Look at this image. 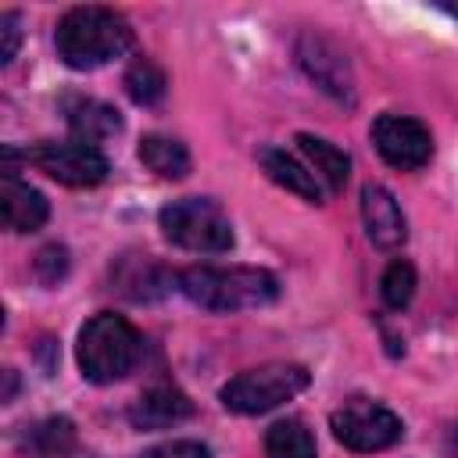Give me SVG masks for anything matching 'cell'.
<instances>
[{"instance_id": "cell-7", "label": "cell", "mask_w": 458, "mask_h": 458, "mask_svg": "<svg viewBox=\"0 0 458 458\" xmlns=\"http://www.w3.org/2000/svg\"><path fill=\"white\" fill-rule=\"evenodd\" d=\"M21 161L36 165L39 172H47L64 186H97L111 172L107 157L89 143H36L21 150Z\"/></svg>"}, {"instance_id": "cell-8", "label": "cell", "mask_w": 458, "mask_h": 458, "mask_svg": "<svg viewBox=\"0 0 458 458\" xmlns=\"http://www.w3.org/2000/svg\"><path fill=\"white\" fill-rule=\"evenodd\" d=\"M372 143L379 157L401 172H415L433 157L429 129L419 118H404V114H379L372 122Z\"/></svg>"}, {"instance_id": "cell-21", "label": "cell", "mask_w": 458, "mask_h": 458, "mask_svg": "<svg viewBox=\"0 0 458 458\" xmlns=\"http://www.w3.org/2000/svg\"><path fill=\"white\" fill-rule=\"evenodd\" d=\"M25 444L32 447V454H50V451L72 447V444H75V429H72L68 419H47V422H39V426L25 437Z\"/></svg>"}, {"instance_id": "cell-2", "label": "cell", "mask_w": 458, "mask_h": 458, "mask_svg": "<svg viewBox=\"0 0 458 458\" xmlns=\"http://www.w3.org/2000/svg\"><path fill=\"white\" fill-rule=\"evenodd\" d=\"M179 290L208 311H240L276 301L279 279L254 265H190L175 276Z\"/></svg>"}, {"instance_id": "cell-1", "label": "cell", "mask_w": 458, "mask_h": 458, "mask_svg": "<svg viewBox=\"0 0 458 458\" xmlns=\"http://www.w3.org/2000/svg\"><path fill=\"white\" fill-rule=\"evenodd\" d=\"M54 43H57V57L68 68L89 72L122 57L132 47V29L122 14L107 7H72L57 21Z\"/></svg>"}, {"instance_id": "cell-24", "label": "cell", "mask_w": 458, "mask_h": 458, "mask_svg": "<svg viewBox=\"0 0 458 458\" xmlns=\"http://www.w3.org/2000/svg\"><path fill=\"white\" fill-rule=\"evenodd\" d=\"M140 458H211V451L197 440H168V444H157V447L143 451Z\"/></svg>"}, {"instance_id": "cell-14", "label": "cell", "mask_w": 458, "mask_h": 458, "mask_svg": "<svg viewBox=\"0 0 458 458\" xmlns=\"http://www.w3.org/2000/svg\"><path fill=\"white\" fill-rule=\"evenodd\" d=\"M258 161H261V168H265V175H268L272 182L286 186L290 193H297V197L308 200V204H322V186H318L315 172H308V168H304L301 161H293L286 150H279V147H261V150H258Z\"/></svg>"}, {"instance_id": "cell-3", "label": "cell", "mask_w": 458, "mask_h": 458, "mask_svg": "<svg viewBox=\"0 0 458 458\" xmlns=\"http://www.w3.org/2000/svg\"><path fill=\"white\" fill-rule=\"evenodd\" d=\"M140 358H143L140 329L114 311H100L79 329V369L89 383L125 379L140 365Z\"/></svg>"}, {"instance_id": "cell-17", "label": "cell", "mask_w": 458, "mask_h": 458, "mask_svg": "<svg viewBox=\"0 0 458 458\" xmlns=\"http://www.w3.org/2000/svg\"><path fill=\"white\" fill-rule=\"evenodd\" d=\"M118 286L132 301H150V297H161L172 286V276L161 265L147 261V258H125L122 268H118Z\"/></svg>"}, {"instance_id": "cell-11", "label": "cell", "mask_w": 458, "mask_h": 458, "mask_svg": "<svg viewBox=\"0 0 458 458\" xmlns=\"http://www.w3.org/2000/svg\"><path fill=\"white\" fill-rule=\"evenodd\" d=\"M190 415H193V401L172 383L147 386L129 408V422L136 429H165V426H175Z\"/></svg>"}, {"instance_id": "cell-12", "label": "cell", "mask_w": 458, "mask_h": 458, "mask_svg": "<svg viewBox=\"0 0 458 458\" xmlns=\"http://www.w3.org/2000/svg\"><path fill=\"white\" fill-rule=\"evenodd\" d=\"M0 208H4V225L11 233H36L50 215L47 197L36 186L21 182L11 168L0 179Z\"/></svg>"}, {"instance_id": "cell-15", "label": "cell", "mask_w": 458, "mask_h": 458, "mask_svg": "<svg viewBox=\"0 0 458 458\" xmlns=\"http://www.w3.org/2000/svg\"><path fill=\"white\" fill-rule=\"evenodd\" d=\"M297 147H301V154L311 161V168L322 175L326 190H329V193H340L344 182H347V172H351V157H347L340 147H333L329 140L311 136V132H297Z\"/></svg>"}, {"instance_id": "cell-18", "label": "cell", "mask_w": 458, "mask_h": 458, "mask_svg": "<svg viewBox=\"0 0 458 458\" xmlns=\"http://www.w3.org/2000/svg\"><path fill=\"white\" fill-rule=\"evenodd\" d=\"M122 86H125V93H129L132 104L150 107V104H157L165 97L168 75H165V68L154 57H132L129 68H125V75H122Z\"/></svg>"}, {"instance_id": "cell-4", "label": "cell", "mask_w": 458, "mask_h": 458, "mask_svg": "<svg viewBox=\"0 0 458 458\" xmlns=\"http://www.w3.org/2000/svg\"><path fill=\"white\" fill-rule=\"evenodd\" d=\"M308 383H311V372L304 365L268 361V365H258V369L233 376L222 386V404L236 415H261V411H272L283 401L297 397Z\"/></svg>"}, {"instance_id": "cell-19", "label": "cell", "mask_w": 458, "mask_h": 458, "mask_svg": "<svg viewBox=\"0 0 458 458\" xmlns=\"http://www.w3.org/2000/svg\"><path fill=\"white\" fill-rule=\"evenodd\" d=\"M265 454L268 458H318L315 437L304 429L301 419H279L265 433Z\"/></svg>"}, {"instance_id": "cell-13", "label": "cell", "mask_w": 458, "mask_h": 458, "mask_svg": "<svg viewBox=\"0 0 458 458\" xmlns=\"http://www.w3.org/2000/svg\"><path fill=\"white\" fill-rule=\"evenodd\" d=\"M64 114H68V129H72L75 143H89V147H93V143H100V140L122 132V114H118L111 104L93 100V97H75V100H68Z\"/></svg>"}, {"instance_id": "cell-23", "label": "cell", "mask_w": 458, "mask_h": 458, "mask_svg": "<svg viewBox=\"0 0 458 458\" xmlns=\"http://www.w3.org/2000/svg\"><path fill=\"white\" fill-rule=\"evenodd\" d=\"M18 39H21V14H18V11H4V14H0V61H4V64L14 61Z\"/></svg>"}, {"instance_id": "cell-26", "label": "cell", "mask_w": 458, "mask_h": 458, "mask_svg": "<svg viewBox=\"0 0 458 458\" xmlns=\"http://www.w3.org/2000/svg\"><path fill=\"white\" fill-rule=\"evenodd\" d=\"M444 11H447V14H454V18H458V4H444Z\"/></svg>"}, {"instance_id": "cell-10", "label": "cell", "mask_w": 458, "mask_h": 458, "mask_svg": "<svg viewBox=\"0 0 458 458\" xmlns=\"http://www.w3.org/2000/svg\"><path fill=\"white\" fill-rule=\"evenodd\" d=\"M361 218H365L369 240L376 247H383V250H394V247H401L408 240V222H404L394 193L376 186V182H369L361 190Z\"/></svg>"}, {"instance_id": "cell-25", "label": "cell", "mask_w": 458, "mask_h": 458, "mask_svg": "<svg viewBox=\"0 0 458 458\" xmlns=\"http://www.w3.org/2000/svg\"><path fill=\"white\" fill-rule=\"evenodd\" d=\"M36 458H93V454L82 451L79 444H72V447H61V451H50V454H36Z\"/></svg>"}, {"instance_id": "cell-9", "label": "cell", "mask_w": 458, "mask_h": 458, "mask_svg": "<svg viewBox=\"0 0 458 458\" xmlns=\"http://www.w3.org/2000/svg\"><path fill=\"white\" fill-rule=\"evenodd\" d=\"M297 57L304 64V72L326 89L333 93L336 100H347L354 104V82H351V72H347V61L340 57V50L333 43H326L322 36H301L297 43Z\"/></svg>"}, {"instance_id": "cell-20", "label": "cell", "mask_w": 458, "mask_h": 458, "mask_svg": "<svg viewBox=\"0 0 458 458\" xmlns=\"http://www.w3.org/2000/svg\"><path fill=\"white\" fill-rule=\"evenodd\" d=\"M379 293H383L386 308H394V311L408 308V301L415 297V268L408 261H401V258L390 261L383 279H379Z\"/></svg>"}, {"instance_id": "cell-16", "label": "cell", "mask_w": 458, "mask_h": 458, "mask_svg": "<svg viewBox=\"0 0 458 458\" xmlns=\"http://www.w3.org/2000/svg\"><path fill=\"white\" fill-rule=\"evenodd\" d=\"M140 161L161 175V179H182L190 172V150L186 143L172 140V136H161V132H150L140 140Z\"/></svg>"}, {"instance_id": "cell-22", "label": "cell", "mask_w": 458, "mask_h": 458, "mask_svg": "<svg viewBox=\"0 0 458 458\" xmlns=\"http://www.w3.org/2000/svg\"><path fill=\"white\" fill-rule=\"evenodd\" d=\"M36 276H39V283H47V286H57L64 276H68V250L64 247H57V243H50V247H43L39 254H36Z\"/></svg>"}, {"instance_id": "cell-27", "label": "cell", "mask_w": 458, "mask_h": 458, "mask_svg": "<svg viewBox=\"0 0 458 458\" xmlns=\"http://www.w3.org/2000/svg\"><path fill=\"white\" fill-rule=\"evenodd\" d=\"M454 444H458V429H454Z\"/></svg>"}, {"instance_id": "cell-6", "label": "cell", "mask_w": 458, "mask_h": 458, "mask_svg": "<svg viewBox=\"0 0 458 458\" xmlns=\"http://www.w3.org/2000/svg\"><path fill=\"white\" fill-rule=\"evenodd\" d=\"M329 426H333V437L351 451H383V447H394L404 433L401 419L390 408L372 401H347L329 415Z\"/></svg>"}, {"instance_id": "cell-5", "label": "cell", "mask_w": 458, "mask_h": 458, "mask_svg": "<svg viewBox=\"0 0 458 458\" xmlns=\"http://www.w3.org/2000/svg\"><path fill=\"white\" fill-rule=\"evenodd\" d=\"M157 222H161V233L182 250L225 254L233 247V222L215 200H200V197L172 200L161 208Z\"/></svg>"}]
</instances>
